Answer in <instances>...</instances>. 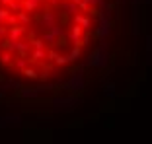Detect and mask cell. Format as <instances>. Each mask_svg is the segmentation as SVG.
Masks as SVG:
<instances>
[{
  "instance_id": "obj_1",
  "label": "cell",
  "mask_w": 152,
  "mask_h": 144,
  "mask_svg": "<svg viewBox=\"0 0 152 144\" xmlns=\"http://www.w3.org/2000/svg\"><path fill=\"white\" fill-rule=\"evenodd\" d=\"M107 0H0V74L45 86L70 76L98 47Z\"/></svg>"
}]
</instances>
